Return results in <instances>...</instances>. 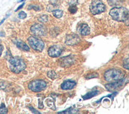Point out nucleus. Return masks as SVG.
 Returning a JSON list of instances; mask_svg holds the SVG:
<instances>
[{
  "mask_svg": "<svg viewBox=\"0 0 129 114\" xmlns=\"http://www.w3.org/2000/svg\"><path fill=\"white\" fill-rule=\"evenodd\" d=\"M49 20V17L47 15H41L38 17V21L42 22V23H46L48 22Z\"/></svg>",
  "mask_w": 129,
  "mask_h": 114,
  "instance_id": "f3484780",
  "label": "nucleus"
},
{
  "mask_svg": "<svg viewBox=\"0 0 129 114\" xmlns=\"http://www.w3.org/2000/svg\"><path fill=\"white\" fill-rule=\"evenodd\" d=\"M75 56H66L61 58L60 60H59V63H60V65L61 67H67L73 65V64L75 63Z\"/></svg>",
  "mask_w": 129,
  "mask_h": 114,
  "instance_id": "9d476101",
  "label": "nucleus"
},
{
  "mask_svg": "<svg viewBox=\"0 0 129 114\" xmlns=\"http://www.w3.org/2000/svg\"><path fill=\"white\" fill-rule=\"evenodd\" d=\"M63 47L60 44H55L48 49V54L50 57H59L62 53Z\"/></svg>",
  "mask_w": 129,
  "mask_h": 114,
  "instance_id": "0eeeda50",
  "label": "nucleus"
},
{
  "mask_svg": "<svg viewBox=\"0 0 129 114\" xmlns=\"http://www.w3.org/2000/svg\"><path fill=\"white\" fill-rule=\"evenodd\" d=\"M24 5H25V4H24V3H23L22 5H20V6H19V7H18V8L15 10V11H19V10H20V9H22V8L24 7Z\"/></svg>",
  "mask_w": 129,
  "mask_h": 114,
  "instance_id": "c756f323",
  "label": "nucleus"
},
{
  "mask_svg": "<svg viewBox=\"0 0 129 114\" xmlns=\"http://www.w3.org/2000/svg\"><path fill=\"white\" fill-rule=\"evenodd\" d=\"M49 2L52 5H54V6H57L60 3V0H49Z\"/></svg>",
  "mask_w": 129,
  "mask_h": 114,
  "instance_id": "bb28decb",
  "label": "nucleus"
},
{
  "mask_svg": "<svg viewBox=\"0 0 129 114\" xmlns=\"http://www.w3.org/2000/svg\"><path fill=\"white\" fill-rule=\"evenodd\" d=\"M98 77V74L97 73H92V74H89V75H86V78L87 79H91L93 78H97Z\"/></svg>",
  "mask_w": 129,
  "mask_h": 114,
  "instance_id": "412c9836",
  "label": "nucleus"
},
{
  "mask_svg": "<svg viewBox=\"0 0 129 114\" xmlns=\"http://www.w3.org/2000/svg\"><path fill=\"white\" fill-rule=\"evenodd\" d=\"M78 33L82 36H87L90 33V28L86 24H81L77 29Z\"/></svg>",
  "mask_w": 129,
  "mask_h": 114,
  "instance_id": "f8f14e48",
  "label": "nucleus"
},
{
  "mask_svg": "<svg viewBox=\"0 0 129 114\" xmlns=\"http://www.w3.org/2000/svg\"><path fill=\"white\" fill-rule=\"evenodd\" d=\"M71 1H73V0H71Z\"/></svg>",
  "mask_w": 129,
  "mask_h": 114,
  "instance_id": "72a5a7b5",
  "label": "nucleus"
},
{
  "mask_svg": "<svg viewBox=\"0 0 129 114\" xmlns=\"http://www.w3.org/2000/svg\"><path fill=\"white\" fill-rule=\"evenodd\" d=\"M28 10H34V11H40L41 8L40 7H38V6H34V5H31V6H29L28 7Z\"/></svg>",
  "mask_w": 129,
  "mask_h": 114,
  "instance_id": "b1692460",
  "label": "nucleus"
},
{
  "mask_svg": "<svg viewBox=\"0 0 129 114\" xmlns=\"http://www.w3.org/2000/svg\"><path fill=\"white\" fill-rule=\"evenodd\" d=\"M30 31L36 36H45L46 34V29L41 24H34L31 26Z\"/></svg>",
  "mask_w": 129,
  "mask_h": 114,
  "instance_id": "6e6552de",
  "label": "nucleus"
},
{
  "mask_svg": "<svg viewBox=\"0 0 129 114\" xmlns=\"http://www.w3.org/2000/svg\"><path fill=\"white\" fill-rule=\"evenodd\" d=\"M47 75L49 78H50L51 79H55L57 77V73L54 71H49L48 74H47Z\"/></svg>",
  "mask_w": 129,
  "mask_h": 114,
  "instance_id": "a211bd4d",
  "label": "nucleus"
},
{
  "mask_svg": "<svg viewBox=\"0 0 129 114\" xmlns=\"http://www.w3.org/2000/svg\"><path fill=\"white\" fill-rule=\"evenodd\" d=\"M81 41V38L77 34H69L66 36V44L67 45H75Z\"/></svg>",
  "mask_w": 129,
  "mask_h": 114,
  "instance_id": "1a4fd4ad",
  "label": "nucleus"
},
{
  "mask_svg": "<svg viewBox=\"0 0 129 114\" xmlns=\"http://www.w3.org/2000/svg\"><path fill=\"white\" fill-rule=\"evenodd\" d=\"M3 47L2 44H0V56H1V54H2V52H3Z\"/></svg>",
  "mask_w": 129,
  "mask_h": 114,
  "instance_id": "7c9ffc66",
  "label": "nucleus"
},
{
  "mask_svg": "<svg viewBox=\"0 0 129 114\" xmlns=\"http://www.w3.org/2000/svg\"><path fill=\"white\" fill-rule=\"evenodd\" d=\"M53 14L54 17H56L57 18H60L63 15V11H61V10H55V11H53Z\"/></svg>",
  "mask_w": 129,
  "mask_h": 114,
  "instance_id": "dca6fc26",
  "label": "nucleus"
},
{
  "mask_svg": "<svg viewBox=\"0 0 129 114\" xmlns=\"http://www.w3.org/2000/svg\"><path fill=\"white\" fill-rule=\"evenodd\" d=\"M18 18L20 19H25L26 18V14L25 13L24 11H21L18 13Z\"/></svg>",
  "mask_w": 129,
  "mask_h": 114,
  "instance_id": "5701e85b",
  "label": "nucleus"
},
{
  "mask_svg": "<svg viewBox=\"0 0 129 114\" xmlns=\"http://www.w3.org/2000/svg\"><path fill=\"white\" fill-rule=\"evenodd\" d=\"M78 112V110L77 109H74L73 108H70L69 109L62 111L61 112H63V113H73V112Z\"/></svg>",
  "mask_w": 129,
  "mask_h": 114,
  "instance_id": "4be33fe9",
  "label": "nucleus"
},
{
  "mask_svg": "<svg viewBox=\"0 0 129 114\" xmlns=\"http://www.w3.org/2000/svg\"><path fill=\"white\" fill-rule=\"evenodd\" d=\"M46 86H47V83L43 80H41V79L34 80L29 82L28 85V88L29 90L35 93H38L44 90L46 88Z\"/></svg>",
  "mask_w": 129,
  "mask_h": 114,
  "instance_id": "20e7f679",
  "label": "nucleus"
},
{
  "mask_svg": "<svg viewBox=\"0 0 129 114\" xmlns=\"http://www.w3.org/2000/svg\"><path fill=\"white\" fill-rule=\"evenodd\" d=\"M129 63V59L127 58L124 60V62H123V67H125L126 70H128V69H129V63Z\"/></svg>",
  "mask_w": 129,
  "mask_h": 114,
  "instance_id": "a878e982",
  "label": "nucleus"
},
{
  "mask_svg": "<svg viewBox=\"0 0 129 114\" xmlns=\"http://www.w3.org/2000/svg\"><path fill=\"white\" fill-rule=\"evenodd\" d=\"M0 44H1V41H0Z\"/></svg>",
  "mask_w": 129,
  "mask_h": 114,
  "instance_id": "473e14b6",
  "label": "nucleus"
},
{
  "mask_svg": "<svg viewBox=\"0 0 129 114\" xmlns=\"http://www.w3.org/2000/svg\"><path fill=\"white\" fill-rule=\"evenodd\" d=\"M108 3L110 6H117L119 4V0H108Z\"/></svg>",
  "mask_w": 129,
  "mask_h": 114,
  "instance_id": "aec40b11",
  "label": "nucleus"
},
{
  "mask_svg": "<svg viewBox=\"0 0 129 114\" xmlns=\"http://www.w3.org/2000/svg\"><path fill=\"white\" fill-rule=\"evenodd\" d=\"M106 11L105 5L101 0H93L90 6V12L93 15L101 14Z\"/></svg>",
  "mask_w": 129,
  "mask_h": 114,
  "instance_id": "39448f33",
  "label": "nucleus"
},
{
  "mask_svg": "<svg viewBox=\"0 0 129 114\" xmlns=\"http://www.w3.org/2000/svg\"><path fill=\"white\" fill-rule=\"evenodd\" d=\"M28 108H29V109H30V110H31V111H32V112H33L34 113H40V112H38V110H36V109H34V108H33L32 106H29Z\"/></svg>",
  "mask_w": 129,
  "mask_h": 114,
  "instance_id": "cd10ccee",
  "label": "nucleus"
},
{
  "mask_svg": "<svg viewBox=\"0 0 129 114\" xmlns=\"http://www.w3.org/2000/svg\"><path fill=\"white\" fill-rule=\"evenodd\" d=\"M28 43L34 50L38 51V52H42L44 47H45V44L42 41V40L37 38L35 37H29L28 38Z\"/></svg>",
  "mask_w": 129,
  "mask_h": 114,
  "instance_id": "423d86ee",
  "label": "nucleus"
},
{
  "mask_svg": "<svg viewBox=\"0 0 129 114\" xmlns=\"http://www.w3.org/2000/svg\"><path fill=\"white\" fill-rule=\"evenodd\" d=\"M99 93V91L97 90H92L90 92L87 93L85 95L83 96V99L84 100H87V99H89V98H92L93 97L96 96L97 94Z\"/></svg>",
  "mask_w": 129,
  "mask_h": 114,
  "instance_id": "2eb2a0df",
  "label": "nucleus"
},
{
  "mask_svg": "<svg viewBox=\"0 0 129 114\" xmlns=\"http://www.w3.org/2000/svg\"><path fill=\"white\" fill-rule=\"evenodd\" d=\"M76 86V82L74 81H71V80H68L64 82L61 84V89L64 90H72V89Z\"/></svg>",
  "mask_w": 129,
  "mask_h": 114,
  "instance_id": "ddd939ff",
  "label": "nucleus"
},
{
  "mask_svg": "<svg viewBox=\"0 0 129 114\" xmlns=\"http://www.w3.org/2000/svg\"><path fill=\"white\" fill-rule=\"evenodd\" d=\"M69 12H70L71 14H75L77 11V7L76 6H74V5H72V6L69 7Z\"/></svg>",
  "mask_w": 129,
  "mask_h": 114,
  "instance_id": "6ab92c4d",
  "label": "nucleus"
},
{
  "mask_svg": "<svg viewBox=\"0 0 129 114\" xmlns=\"http://www.w3.org/2000/svg\"><path fill=\"white\" fill-rule=\"evenodd\" d=\"M112 19L117 22H126L128 20V10L125 7H114L109 12Z\"/></svg>",
  "mask_w": 129,
  "mask_h": 114,
  "instance_id": "f257e3e1",
  "label": "nucleus"
},
{
  "mask_svg": "<svg viewBox=\"0 0 129 114\" xmlns=\"http://www.w3.org/2000/svg\"><path fill=\"white\" fill-rule=\"evenodd\" d=\"M124 81H125L124 78H123V79H121V80L112 82H110V83L107 84V85H105V87L108 91H112V90H115V89L121 86L124 83Z\"/></svg>",
  "mask_w": 129,
  "mask_h": 114,
  "instance_id": "9b49d317",
  "label": "nucleus"
},
{
  "mask_svg": "<svg viewBox=\"0 0 129 114\" xmlns=\"http://www.w3.org/2000/svg\"><path fill=\"white\" fill-rule=\"evenodd\" d=\"M23 1H24V0H19L18 2H23Z\"/></svg>",
  "mask_w": 129,
  "mask_h": 114,
  "instance_id": "2f4dec72",
  "label": "nucleus"
},
{
  "mask_svg": "<svg viewBox=\"0 0 129 114\" xmlns=\"http://www.w3.org/2000/svg\"><path fill=\"white\" fill-rule=\"evenodd\" d=\"M9 60V67L14 74H18L23 71L26 68V63L20 57H11Z\"/></svg>",
  "mask_w": 129,
  "mask_h": 114,
  "instance_id": "7ed1b4c3",
  "label": "nucleus"
},
{
  "mask_svg": "<svg viewBox=\"0 0 129 114\" xmlns=\"http://www.w3.org/2000/svg\"><path fill=\"white\" fill-rule=\"evenodd\" d=\"M104 76H105V78L107 82H112L124 78L125 72L122 71L121 69H109L105 71Z\"/></svg>",
  "mask_w": 129,
  "mask_h": 114,
  "instance_id": "f03ea898",
  "label": "nucleus"
},
{
  "mask_svg": "<svg viewBox=\"0 0 129 114\" xmlns=\"http://www.w3.org/2000/svg\"><path fill=\"white\" fill-rule=\"evenodd\" d=\"M16 45L19 49H21V50H23V51H29V47L26 44H25L22 41H17Z\"/></svg>",
  "mask_w": 129,
  "mask_h": 114,
  "instance_id": "4468645a",
  "label": "nucleus"
},
{
  "mask_svg": "<svg viewBox=\"0 0 129 114\" xmlns=\"http://www.w3.org/2000/svg\"><path fill=\"white\" fill-rule=\"evenodd\" d=\"M7 109L5 108V105L3 103L1 105V108H0V113H7Z\"/></svg>",
  "mask_w": 129,
  "mask_h": 114,
  "instance_id": "393cba45",
  "label": "nucleus"
},
{
  "mask_svg": "<svg viewBox=\"0 0 129 114\" xmlns=\"http://www.w3.org/2000/svg\"><path fill=\"white\" fill-rule=\"evenodd\" d=\"M38 108H43V104L42 103V100H39Z\"/></svg>",
  "mask_w": 129,
  "mask_h": 114,
  "instance_id": "c85d7f7f",
  "label": "nucleus"
}]
</instances>
